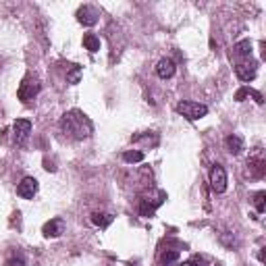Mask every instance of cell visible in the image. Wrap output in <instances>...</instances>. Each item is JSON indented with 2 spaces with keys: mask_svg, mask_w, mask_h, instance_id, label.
<instances>
[{
  "mask_svg": "<svg viewBox=\"0 0 266 266\" xmlns=\"http://www.w3.org/2000/svg\"><path fill=\"white\" fill-rule=\"evenodd\" d=\"M235 75L239 77V81L243 83H249V81H254L256 75H258V63H237L235 65Z\"/></svg>",
  "mask_w": 266,
  "mask_h": 266,
  "instance_id": "cell-6",
  "label": "cell"
},
{
  "mask_svg": "<svg viewBox=\"0 0 266 266\" xmlns=\"http://www.w3.org/2000/svg\"><path fill=\"white\" fill-rule=\"evenodd\" d=\"M249 96L254 98V100H256L258 104H264V96H262L258 90H251L249 86H243L241 90H237V94H235V100H237V102H243L245 98H249Z\"/></svg>",
  "mask_w": 266,
  "mask_h": 266,
  "instance_id": "cell-12",
  "label": "cell"
},
{
  "mask_svg": "<svg viewBox=\"0 0 266 266\" xmlns=\"http://www.w3.org/2000/svg\"><path fill=\"white\" fill-rule=\"evenodd\" d=\"M61 129L73 139H88L94 133V125L81 110H69L61 117Z\"/></svg>",
  "mask_w": 266,
  "mask_h": 266,
  "instance_id": "cell-1",
  "label": "cell"
},
{
  "mask_svg": "<svg viewBox=\"0 0 266 266\" xmlns=\"http://www.w3.org/2000/svg\"><path fill=\"white\" fill-rule=\"evenodd\" d=\"M247 166H249V177H254V179H262L264 173H266V162H264V158H249L247 160Z\"/></svg>",
  "mask_w": 266,
  "mask_h": 266,
  "instance_id": "cell-13",
  "label": "cell"
},
{
  "mask_svg": "<svg viewBox=\"0 0 266 266\" xmlns=\"http://www.w3.org/2000/svg\"><path fill=\"white\" fill-rule=\"evenodd\" d=\"M40 92H42L40 79L34 77V75H27V77L21 81V86H19V90H17V96H19V100H21L23 104H32L36 98H38Z\"/></svg>",
  "mask_w": 266,
  "mask_h": 266,
  "instance_id": "cell-2",
  "label": "cell"
},
{
  "mask_svg": "<svg viewBox=\"0 0 266 266\" xmlns=\"http://www.w3.org/2000/svg\"><path fill=\"white\" fill-rule=\"evenodd\" d=\"M42 233H44V237H48V239L61 237L65 233V220L63 218H52V220H48L46 225L42 227Z\"/></svg>",
  "mask_w": 266,
  "mask_h": 266,
  "instance_id": "cell-9",
  "label": "cell"
},
{
  "mask_svg": "<svg viewBox=\"0 0 266 266\" xmlns=\"http://www.w3.org/2000/svg\"><path fill=\"white\" fill-rule=\"evenodd\" d=\"M175 110L179 115H183L185 119L189 121H198L202 117L208 115V106L206 104H200V102H191V100H183V102H179L175 106Z\"/></svg>",
  "mask_w": 266,
  "mask_h": 266,
  "instance_id": "cell-3",
  "label": "cell"
},
{
  "mask_svg": "<svg viewBox=\"0 0 266 266\" xmlns=\"http://www.w3.org/2000/svg\"><path fill=\"white\" fill-rule=\"evenodd\" d=\"M264 200H266V191H258V193L254 195V206H256V212H258V214H262L264 210H266Z\"/></svg>",
  "mask_w": 266,
  "mask_h": 266,
  "instance_id": "cell-19",
  "label": "cell"
},
{
  "mask_svg": "<svg viewBox=\"0 0 266 266\" xmlns=\"http://www.w3.org/2000/svg\"><path fill=\"white\" fill-rule=\"evenodd\" d=\"M38 179L34 177H23L21 179V183L17 185V193L21 195L23 200H34V195L38 193Z\"/></svg>",
  "mask_w": 266,
  "mask_h": 266,
  "instance_id": "cell-8",
  "label": "cell"
},
{
  "mask_svg": "<svg viewBox=\"0 0 266 266\" xmlns=\"http://www.w3.org/2000/svg\"><path fill=\"white\" fill-rule=\"evenodd\" d=\"M83 46H86V50H90L92 54L100 50V38L94 36V34H86L83 36Z\"/></svg>",
  "mask_w": 266,
  "mask_h": 266,
  "instance_id": "cell-17",
  "label": "cell"
},
{
  "mask_svg": "<svg viewBox=\"0 0 266 266\" xmlns=\"http://www.w3.org/2000/svg\"><path fill=\"white\" fill-rule=\"evenodd\" d=\"M177 258H179V251L177 249H166V251H162V254H160V262L166 264V266H169L171 262H175Z\"/></svg>",
  "mask_w": 266,
  "mask_h": 266,
  "instance_id": "cell-20",
  "label": "cell"
},
{
  "mask_svg": "<svg viewBox=\"0 0 266 266\" xmlns=\"http://www.w3.org/2000/svg\"><path fill=\"white\" fill-rule=\"evenodd\" d=\"M113 220H115V216L110 214V212H94L92 214V222H94L96 227H100V229H106Z\"/></svg>",
  "mask_w": 266,
  "mask_h": 266,
  "instance_id": "cell-15",
  "label": "cell"
},
{
  "mask_svg": "<svg viewBox=\"0 0 266 266\" xmlns=\"http://www.w3.org/2000/svg\"><path fill=\"white\" fill-rule=\"evenodd\" d=\"M5 266H27V262H25L21 256H11V258L7 260Z\"/></svg>",
  "mask_w": 266,
  "mask_h": 266,
  "instance_id": "cell-21",
  "label": "cell"
},
{
  "mask_svg": "<svg viewBox=\"0 0 266 266\" xmlns=\"http://www.w3.org/2000/svg\"><path fill=\"white\" fill-rule=\"evenodd\" d=\"M81 81V67L79 65H67V83L77 86Z\"/></svg>",
  "mask_w": 266,
  "mask_h": 266,
  "instance_id": "cell-16",
  "label": "cell"
},
{
  "mask_svg": "<svg viewBox=\"0 0 266 266\" xmlns=\"http://www.w3.org/2000/svg\"><path fill=\"white\" fill-rule=\"evenodd\" d=\"M175 71H177V67L171 59H160L158 65H156V75L160 79H171L175 75Z\"/></svg>",
  "mask_w": 266,
  "mask_h": 266,
  "instance_id": "cell-10",
  "label": "cell"
},
{
  "mask_svg": "<svg viewBox=\"0 0 266 266\" xmlns=\"http://www.w3.org/2000/svg\"><path fill=\"white\" fill-rule=\"evenodd\" d=\"M144 158H146L144 152H139V150H127V152H123V160L129 162V164H137V162H142Z\"/></svg>",
  "mask_w": 266,
  "mask_h": 266,
  "instance_id": "cell-18",
  "label": "cell"
},
{
  "mask_svg": "<svg viewBox=\"0 0 266 266\" xmlns=\"http://www.w3.org/2000/svg\"><path fill=\"white\" fill-rule=\"evenodd\" d=\"M179 266H198L195 262H183V264H179Z\"/></svg>",
  "mask_w": 266,
  "mask_h": 266,
  "instance_id": "cell-22",
  "label": "cell"
},
{
  "mask_svg": "<svg viewBox=\"0 0 266 266\" xmlns=\"http://www.w3.org/2000/svg\"><path fill=\"white\" fill-rule=\"evenodd\" d=\"M30 133H32V121L17 119L15 123H13V137H15L17 144H25L27 137H30Z\"/></svg>",
  "mask_w": 266,
  "mask_h": 266,
  "instance_id": "cell-7",
  "label": "cell"
},
{
  "mask_svg": "<svg viewBox=\"0 0 266 266\" xmlns=\"http://www.w3.org/2000/svg\"><path fill=\"white\" fill-rule=\"evenodd\" d=\"M210 185L216 193H225L227 191V171L220 164H214L210 169Z\"/></svg>",
  "mask_w": 266,
  "mask_h": 266,
  "instance_id": "cell-4",
  "label": "cell"
},
{
  "mask_svg": "<svg viewBox=\"0 0 266 266\" xmlns=\"http://www.w3.org/2000/svg\"><path fill=\"white\" fill-rule=\"evenodd\" d=\"M77 21L83 25V27H94L98 23V19H100V11H98L96 7H90V5H83L79 7L77 11Z\"/></svg>",
  "mask_w": 266,
  "mask_h": 266,
  "instance_id": "cell-5",
  "label": "cell"
},
{
  "mask_svg": "<svg viewBox=\"0 0 266 266\" xmlns=\"http://www.w3.org/2000/svg\"><path fill=\"white\" fill-rule=\"evenodd\" d=\"M233 54H235L237 59H249L251 57V42L249 40L237 42V44L233 46Z\"/></svg>",
  "mask_w": 266,
  "mask_h": 266,
  "instance_id": "cell-14",
  "label": "cell"
},
{
  "mask_svg": "<svg viewBox=\"0 0 266 266\" xmlns=\"http://www.w3.org/2000/svg\"><path fill=\"white\" fill-rule=\"evenodd\" d=\"M225 146H227V152H229V154L237 156V154L243 152V137L237 135V133H231V135L225 139Z\"/></svg>",
  "mask_w": 266,
  "mask_h": 266,
  "instance_id": "cell-11",
  "label": "cell"
}]
</instances>
